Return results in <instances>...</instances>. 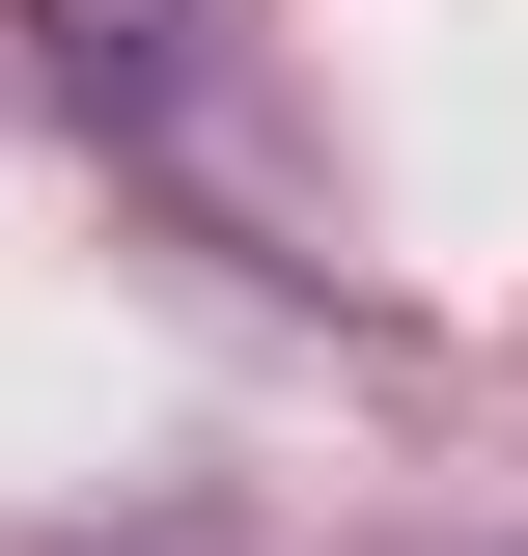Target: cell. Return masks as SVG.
Segmentation results:
<instances>
[]
</instances>
